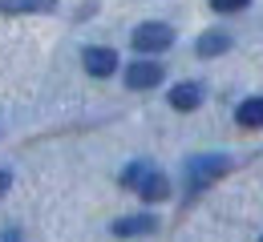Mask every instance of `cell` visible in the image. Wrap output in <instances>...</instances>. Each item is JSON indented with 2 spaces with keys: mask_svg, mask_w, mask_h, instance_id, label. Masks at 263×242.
I'll use <instances>...</instances> for the list:
<instances>
[{
  "mask_svg": "<svg viewBox=\"0 0 263 242\" xmlns=\"http://www.w3.org/2000/svg\"><path fill=\"white\" fill-rule=\"evenodd\" d=\"M227 170H231V158H223V153L191 158V162H186V190H191V194H202L211 182H219Z\"/></svg>",
  "mask_w": 263,
  "mask_h": 242,
  "instance_id": "cell-1",
  "label": "cell"
},
{
  "mask_svg": "<svg viewBox=\"0 0 263 242\" xmlns=\"http://www.w3.org/2000/svg\"><path fill=\"white\" fill-rule=\"evenodd\" d=\"M130 45L138 49V53H166L170 45H174V29L170 25H162V20H146V25H138L130 36Z\"/></svg>",
  "mask_w": 263,
  "mask_h": 242,
  "instance_id": "cell-2",
  "label": "cell"
},
{
  "mask_svg": "<svg viewBox=\"0 0 263 242\" xmlns=\"http://www.w3.org/2000/svg\"><path fill=\"white\" fill-rule=\"evenodd\" d=\"M81 65H85L89 77H114V69H118L122 61H118L114 49H105V45H89V49L81 53Z\"/></svg>",
  "mask_w": 263,
  "mask_h": 242,
  "instance_id": "cell-3",
  "label": "cell"
},
{
  "mask_svg": "<svg viewBox=\"0 0 263 242\" xmlns=\"http://www.w3.org/2000/svg\"><path fill=\"white\" fill-rule=\"evenodd\" d=\"M162 77H166V69L158 61H134V65H126V85L130 89H154Z\"/></svg>",
  "mask_w": 263,
  "mask_h": 242,
  "instance_id": "cell-4",
  "label": "cell"
},
{
  "mask_svg": "<svg viewBox=\"0 0 263 242\" xmlns=\"http://www.w3.org/2000/svg\"><path fill=\"white\" fill-rule=\"evenodd\" d=\"M134 190H138V198H142V202H166V198H170V178H166L162 170H154V166H150Z\"/></svg>",
  "mask_w": 263,
  "mask_h": 242,
  "instance_id": "cell-5",
  "label": "cell"
},
{
  "mask_svg": "<svg viewBox=\"0 0 263 242\" xmlns=\"http://www.w3.org/2000/svg\"><path fill=\"white\" fill-rule=\"evenodd\" d=\"M109 230L118 238H142V234H154L158 230V218L154 214H130V218H118Z\"/></svg>",
  "mask_w": 263,
  "mask_h": 242,
  "instance_id": "cell-6",
  "label": "cell"
},
{
  "mask_svg": "<svg viewBox=\"0 0 263 242\" xmlns=\"http://www.w3.org/2000/svg\"><path fill=\"white\" fill-rule=\"evenodd\" d=\"M170 105H174L178 113L198 109V105H202V85H198V81H182V85H174V89H170Z\"/></svg>",
  "mask_w": 263,
  "mask_h": 242,
  "instance_id": "cell-7",
  "label": "cell"
},
{
  "mask_svg": "<svg viewBox=\"0 0 263 242\" xmlns=\"http://www.w3.org/2000/svg\"><path fill=\"white\" fill-rule=\"evenodd\" d=\"M227 49H231V36H227V33H219V29L202 33V36H198V45H195L198 57H223Z\"/></svg>",
  "mask_w": 263,
  "mask_h": 242,
  "instance_id": "cell-8",
  "label": "cell"
},
{
  "mask_svg": "<svg viewBox=\"0 0 263 242\" xmlns=\"http://www.w3.org/2000/svg\"><path fill=\"white\" fill-rule=\"evenodd\" d=\"M235 121L243 129H263V97H247V101L235 109Z\"/></svg>",
  "mask_w": 263,
  "mask_h": 242,
  "instance_id": "cell-9",
  "label": "cell"
},
{
  "mask_svg": "<svg viewBox=\"0 0 263 242\" xmlns=\"http://www.w3.org/2000/svg\"><path fill=\"white\" fill-rule=\"evenodd\" d=\"M57 0H0L4 16H21V12H53Z\"/></svg>",
  "mask_w": 263,
  "mask_h": 242,
  "instance_id": "cell-10",
  "label": "cell"
},
{
  "mask_svg": "<svg viewBox=\"0 0 263 242\" xmlns=\"http://www.w3.org/2000/svg\"><path fill=\"white\" fill-rule=\"evenodd\" d=\"M146 170H150V162H134V166H126V170H122V186H130V190H134Z\"/></svg>",
  "mask_w": 263,
  "mask_h": 242,
  "instance_id": "cell-11",
  "label": "cell"
},
{
  "mask_svg": "<svg viewBox=\"0 0 263 242\" xmlns=\"http://www.w3.org/2000/svg\"><path fill=\"white\" fill-rule=\"evenodd\" d=\"M247 4H251V0H211V8H215V12H243Z\"/></svg>",
  "mask_w": 263,
  "mask_h": 242,
  "instance_id": "cell-12",
  "label": "cell"
},
{
  "mask_svg": "<svg viewBox=\"0 0 263 242\" xmlns=\"http://www.w3.org/2000/svg\"><path fill=\"white\" fill-rule=\"evenodd\" d=\"M8 190H12V173H8V170H0V198H4Z\"/></svg>",
  "mask_w": 263,
  "mask_h": 242,
  "instance_id": "cell-13",
  "label": "cell"
},
{
  "mask_svg": "<svg viewBox=\"0 0 263 242\" xmlns=\"http://www.w3.org/2000/svg\"><path fill=\"white\" fill-rule=\"evenodd\" d=\"M259 242H263V238H259Z\"/></svg>",
  "mask_w": 263,
  "mask_h": 242,
  "instance_id": "cell-14",
  "label": "cell"
}]
</instances>
